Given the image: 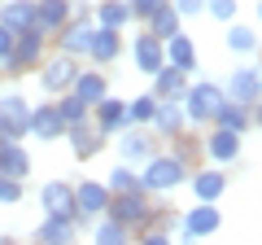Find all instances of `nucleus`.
Returning <instances> with one entry per match:
<instances>
[{
    "label": "nucleus",
    "mask_w": 262,
    "mask_h": 245,
    "mask_svg": "<svg viewBox=\"0 0 262 245\" xmlns=\"http://www.w3.org/2000/svg\"><path fill=\"white\" fill-rule=\"evenodd\" d=\"M188 184V162L179 158V153H158L153 149L149 158H144V171H140V189L149 193V197H158V193H175Z\"/></svg>",
    "instance_id": "obj_1"
},
{
    "label": "nucleus",
    "mask_w": 262,
    "mask_h": 245,
    "mask_svg": "<svg viewBox=\"0 0 262 245\" xmlns=\"http://www.w3.org/2000/svg\"><path fill=\"white\" fill-rule=\"evenodd\" d=\"M219 101H223V84H214V79L188 84V88H184V96H179V105H184V118H188V127H210V118H214Z\"/></svg>",
    "instance_id": "obj_2"
},
{
    "label": "nucleus",
    "mask_w": 262,
    "mask_h": 245,
    "mask_svg": "<svg viewBox=\"0 0 262 245\" xmlns=\"http://www.w3.org/2000/svg\"><path fill=\"white\" fill-rule=\"evenodd\" d=\"M105 215H114L118 223H127L131 232H136V228H149L153 219H158V206L149 201V193H144V189H136V193H110Z\"/></svg>",
    "instance_id": "obj_3"
},
{
    "label": "nucleus",
    "mask_w": 262,
    "mask_h": 245,
    "mask_svg": "<svg viewBox=\"0 0 262 245\" xmlns=\"http://www.w3.org/2000/svg\"><path fill=\"white\" fill-rule=\"evenodd\" d=\"M44 57H48V35L31 27V31H18V39H13L9 57L0 62V70H9V75H22V70H35Z\"/></svg>",
    "instance_id": "obj_4"
},
{
    "label": "nucleus",
    "mask_w": 262,
    "mask_h": 245,
    "mask_svg": "<svg viewBox=\"0 0 262 245\" xmlns=\"http://www.w3.org/2000/svg\"><path fill=\"white\" fill-rule=\"evenodd\" d=\"M219 228H223V215H219L214 201H196V206H188L184 215H179V236H184V241H206Z\"/></svg>",
    "instance_id": "obj_5"
},
{
    "label": "nucleus",
    "mask_w": 262,
    "mask_h": 245,
    "mask_svg": "<svg viewBox=\"0 0 262 245\" xmlns=\"http://www.w3.org/2000/svg\"><path fill=\"white\" fill-rule=\"evenodd\" d=\"M92 31H96L92 9H83V13H70V22H66V27L57 31V48H61V53H70V57H88Z\"/></svg>",
    "instance_id": "obj_6"
},
{
    "label": "nucleus",
    "mask_w": 262,
    "mask_h": 245,
    "mask_svg": "<svg viewBox=\"0 0 262 245\" xmlns=\"http://www.w3.org/2000/svg\"><path fill=\"white\" fill-rule=\"evenodd\" d=\"M79 57H70V53H57V57H44L39 62V88L44 92H70V84H75V75H79V66H75Z\"/></svg>",
    "instance_id": "obj_7"
},
{
    "label": "nucleus",
    "mask_w": 262,
    "mask_h": 245,
    "mask_svg": "<svg viewBox=\"0 0 262 245\" xmlns=\"http://www.w3.org/2000/svg\"><path fill=\"white\" fill-rule=\"evenodd\" d=\"M31 118V101L22 92H0V136L5 140H22Z\"/></svg>",
    "instance_id": "obj_8"
},
{
    "label": "nucleus",
    "mask_w": 262,
    "mask_h": 245,
    "mask_svg": "<svg viewBox=\"0 0 262 245\" xmlns=\"http://www.w3.org/2000/svg\"><path fill=\"white\" fill-rule=\"evenodd\" d=\"M223 96L236 105H253L262 96V66H236L223 84Z\"/></svg>",
    "instance_id": "obj_9"
},
{
    "label": "nucleus",
    "mask_w": 262,
    "mask_h": 245,
    "mask_svg": "<svg viewBox=\"0 0 262 245\" xmlns=\"http://www.w3.org/2000/svg\"><path fill=\"white\" fill-rule=\"evenodd\" d=\"M27 136H35V140H48V145L66 136V118L57 114V101H39V105H31Z\"/></svg>",
    "instance_id": "obj_10"
},
{
    "label": "nucleus",
    "mask_w": 262,
    "mask_h": 245,
    "mask_svg": "<svg viewBox=\"0 0 262 245\" xmlns=\"http://www.w3.org/2000/svg\"><path fill=\"white\" fill-rule=\"evenodd\" d=\"M127 122H131V118H127V101H118V96L105 92L101 101L92 105V127H96L101 136H118Z\"/></svg>",
    "instance_id": "obj_11"
},
{
    "label": "nucleus",
    "mask_w": 262,
    "mask_h": 245,
    "mask_svg": "<svg viewBox=\"0 0 262 245\" xmlns=\"http://www.w3.org/2000/svg\"><path fill=\"white\" fill-rule=\"evenodd\" d=\"M105 206H110L105 179H83V184H75V210H79L83 223H92L96 215H105Z\"/></svg>",
    "instance_id": "obj_12"
},
{
    "label": "nucleus",
    "mask_w": 262,
    "mask_h": 245,
    "mask_svg": "<svg viewBox=\"0 0 262 245\" xmlns=\"http://www.w3.org/2000/svg\"><path fill=\"white\" fill-rule=\"evenodd\" d=\"M79 219L75 215H53V210H44V223L35 228V241H44V245H70L79 236Z\"/></svg>",
    "instance_id": "obj_13"
},
{
    "label": "nucleus",
    "mask_w": 262,
    "mask_h": 245,
    "mask_svg": "<svg viewBox=\"0 0 262 245\" xmlns=\"http://www.w3.org/2000/svg\"><path fill=\"white\" fill-rule=\"evenodd\" d=\"M149 127H153V136L179 140V136H184V127H188V118H184V105H179V101H158V105H153V118H149Z\"/></svg>",
    "instance_id": "obj_14"
},
{
    "label": "nucleus",
    "mask_w": 262,
    "mask_h": 245,
    "mask_svg": "<svg viewBox=\"0 0 262 245\" xmlns=\"http://www.w3.org/2000/svg\"><path fill=\"white\" fill-rule=\"evenodd\" d=\"M118 57H122V31L96 27L92 31V44H88V62H92V66H114Z\"/></svg>",
    "instance_id": "obj_15"
},
{
    "label": "nucleus",
    "mask_w": 262,
    "mask_h": 245,
    "mask_svg": "<svg viewBox=\"0 0 262 245\" xmlns=\"http://www.w3.org/2000/svg\"><path fill=\"white\" fill-rule=\"evenodd\" d=\"M241 132H227V127H214V132L206 136V158L214 162V167H232L236 158H241Z\"/></svg>",
    "instance_id": "obj_16"
},
{
    "label": "nucleus",
    "mask_w": 262,
    "mask_h": 245,
    "mask_svg": "<svg viewBox=\"0 0 262 245\" xmlns=\"http://www.w3.org/2000/svg\"><path fill=\"white\" fill-rule=\"evenodd\" d=\"M131 62H136V70H140V75H153V70L166 62V48H162V39L153 35V31L136 35V39H131Z\"/></svg>",
    "instance_id": "obj_17"
},
{
    "label": "nucleus",
    "mask_w": 262,
    "mask_h": 245,
    "mask_svg": "<svg viewBox=\"0 0 262 245\" xmlns=\"http://www.w3.org/2000/svg\"><path fill=\"white\" fill-rule=\"evenodd\" d=\"M61 140H70V149H75V158H96V153L110 145V136H101L92 127V118L88 122H75V127H66V136Z\"/></svg>",
    "instance_id": "obj_18"
},
{
    "label": "nucleus",
    "mask_w": 262,
    "mask_h": 245,
    "mask_svg": "<svg viewBox=\"0 0 262 245\" xmlns=\"http://www.w3.org/2000/svg\"><path fill=\"white\" fill-rule=\"evenodd\" d=\"M70 13H75V0H35V31L57 35L70 22Z\"/></svg>",
    "instance_id": "obj_19"
},
{
    "label": "nucleus",
    "mask_w": 262,
    "mask_h": 245,
    "mask_svg": "<svg viewBox=\"0 0 262 245\" xmlns=\"http://www.w3.org/2000/svg\"><path fill=\"white\" fill-rule=\"evenodd\" d=\"M39 206L53 210V215H75L79 219V210H75V184H66V179H48L44 189H39ZM79 223H83V219H79Z\"/></svg>",
    "instance_id": "obj_20"
},
{
    "label": "nucleus",
    "mask_w": 262,
    "mask_h": 245,
    "mask_svg": "<svg viewBox=\"0 0 262 245\" xmlns=\"http://www.w3.org/2000/svg\"><path fill=\"white\" fill-rule=\"evenodd\" d=\"M118 153H122V162H144L153 153V136L144 132L140 122H127L118 132Z\"/></svg>",
    "instance_id": "obj_21"
},
{
    "label": "nucleus",
    "mask_w": 262,
    "mask_h": 245,
    "mask_svg": "<svg viewBox=\"0 0 262 245\" xmlns=\"http://www.w3.org/2000/svg\"><path fill=\"white\" fill-rule=\"evenodd\" d=\"M162 48H166V66H175V70H184V75H192L196 70V62H201V53H196V44L184 35V31H175L170 39H162Z\"/></svg>",
    "instance_id": "obj_22"
},
{
    "label": "nucleus",
    "mask_w": 262,
    "mask_h": 245,
    "mask_svg": "<svg viewBox=\"0 0 262 245\" xmlns=\"http://www.w3.org/2000/svg\"><path fill=\"white\" fill-rule=\"evenodd\" d=\"M188 184H192V197H196V201H219V197L227 193V171H223V167L192 171V175H188Z\"/></svg>",
    "instance_id": "obj_23"
},
{
    "label": "nucleus",
    "mask_w": 262,
    "mask_h": 245,
    "mask_svg": "<svg viewBox=\"0 0 262 245\" xmlns=\"http://www.w3.org/2000/svg\"><path fill=\"white\" fill-rule=\"evenodd\" d=\"M149 84H153V96H158V101H179V96H184V88H188V75L162 62V66L149 75Z\"/></svg>",
    "instance_id": "obj_24"
},
{
    "label": "nucleus",
    "mask_w": 262,
    "mask_h": 245,
    "mask_svg": "<svg viewBox=\"0 0 262 245\" xmlns=\"http://www.w3.org/2000/svg\"><path fill=\"white\" fill-rule=\"evenodd\" d=\"M0 22L18 35L35 27V0H0Z\"/></svg>",
    "instance_id": "obj_25"
},
{
    "label": "nucleus",
    "mask_w": 262,
    "mask_h": 245,
    "mask_svg": "<svg viewBox=\"0 0 262 245\" xmlns=\"http://www.w3.org/2000/svg\"><path fill=\"white\" fill-rule=\"evenodd\" d=\"M0 175H13V179L31 175V153L18 140H0Z\"/></svg>",
    "instance_id": "obj_26"
},
{
    "label": "nucleus",
    "mask_w": 262,
    "mask_h": 245,
    "mask_svg": "<svg viewBox=\"0 0 262 245\" xmlns=\"http://www.w3.org/2000/svg\"><path fill=\"white\" fill-rule=\"evenodd\" d=\"M210 122H214V127H227V132H241V136H245V132H249V105H236V101H227V96H223Z\"/></svg>",
    "instance_id": "obj_27"
},
{
    "label": "nucleus",
    "mask_w": 262,
    "mask_h": 245,
    "mask_svg": "<svg viewBox=\"0 0 262 245\" xmlns=\"http://www.w3.org/2000/svg\"><path fill=\"white\" fill-rule=\"evenodd\" d=\"M70 92H75V96H83L88 105H96L105 92H110V79H105L101 70H79V75H75V84H70Z\"/></svg>",
    "instance_id": "obj_28"
},
{
    "label": "nucleus",
    "mask_w": 262,
    "mask_h": 245,
    "mask_svg": "<svg viewBox=\"0 0 262 245\" xmlns=\"http://www.w3.org/2000/svg\"><path fill=\"white\" fill-rule=\"evenodd\" d=\"M92 241L96 245H122V241H131V228L118 223L114 215H96L92 219Z\"/></svg>",
    "instance_id": "obj_29"
},
{
    "label": "nucleus",
    "mask_w": 262,
    "mask_h": 245,
    "mask_svg": "<svg viewBox=\"0 0 262 245\" xmlns=\"http://www.w3.org/2000/svg\"><path fill=\"white\" fill-rule=\"evenodd\" d=\"M92 22H96V27L122 31V27L131 22V5H127V0H101V5L92 9Z\"/></svg>",
    "instance_id": "obj_30"
},
{
    "label": "nucleus",
    "mask_w": 262,
    "mask_h": 245,
    "mask_svg": "<svg viewBox=\"0 0 262 245\" xmlns=\"http://www.w3.org/2000/svg\"><path fill=\"white\" fill-rule=\"evenodd\" d=\"M57 114L66 118V127H75V122H88L92 118V105L75 92H57Z\"/></svg>",
    "instance_id": "obj_31"
},
{
    "label": "nucleus",
    "mask_w": 262,
    "mask_h": 245,
    "mask_svg": "<svg viewBox=\"0 0 262 245\" xmlns=\"http://www.w3.org/2000/svg\"><path fill=\"white\" fill-rule=\"evenodd\" d=\"M227 48L232 53H241V57H249V53H258V31L253 27H245V22H227Z\"/></svg>",
    "instance_id": "obj_32"
},
{
    "label": "nucleus",
    "mask_w": 262,
    "mask_h": 245,
    "mask_svg": "<svg viewBox=\"0 0 262 245\" xmlns=\"http://www.w3.org/2000/svg\"><path fill=\"white\" fill-rule=\"evenodd\" d=\"M149 31H153V35H158V39H170V35H175V31H184V18H179V13L170 9V0H166V5H162L158 13H153V18H149Z\"/></svg>",
    "instance_id": "obj_33"
},
{
    "label": "nucleus",
    "mask_w": 262,
    "mask_h": 245,
    "mask_svg": "<svg viewBox=\"0 0 262 245\" xmlns=\"http://www.w3.org/2000/svg\"><path fill=\"white\" fill-rule=\"evenodd\" d=\"M105 189L110 193H136L140 189V171H131V162H118V167L105 175Z\"/></svg>",
    "instance_id": "obj_34"
},
{
    "label": "nucleus",
    "mask_w": 262,
    "mask_h": 245,
    "mask_svg": "<svg viewBox=\"0 0 262 245\" xmlns=\"http://www.w3.org/2000/svg\"><path fill=\"white\" fill-rule=\"evenodd\" d=\"M153 105H158V96H153V92H144V96H131V101H127V118H131V122H140V127H149V118H153Z\"/></svg>",
    "instance_id": "obj_35"
},
{
    "label": "nucleus",
    "mask_w": 262,
    "mask_h": 245,
    "mask_svg": "<svg viewBox=\"0 0 262 245\" xmlns=\"http://www.w3.org/2000/svg\"><path fill=\"white\" fill-rule=\"evenodd\" d=\"M0 206H22V179L0 175Z\"/></svg>",
    "instance_id": "obj_36"
},
{
    "label": "nucleus",
    "mask_w": 262,
    "mask_h": 245,
    "mask_svg": "<svg viewBox=\"0 0 262 245\" xmlns=\"http://www.w3.org/2000/svg\"><path fill=\"white\" fill-rule=\"evenodd\" d=\"M236 9H241L236 0H206V13H210V18H219V22H232Z\"/></svg>",
    "instance_id": "obj_37"
},
{
    "label": "nucleus",
    "mask_w": 262,
    "mask_h": 245,
    "mask_svg": "<svg viewBox=\"0 0 262 245\" xmlns=\"http://www.w3.org/2000/svg\"><path fill=\"white\" fill-rule=\"evenodd\" d=\"M131 5V18H140V22H149L153 13L162 9V5H166V0H127Z\"/></svg>",
    "instance_id": "obj_38"
},
{
    "label": "nucleus",
    "mask_w": 262,
    "mask_h": 245,
    "mask_svg": "<svg viewBox=\"0 0 262 245\" xmlns=\"http://www.w3.org/2000/svg\"><path fill=\"white\" fill-rule=\"evenodd\" d=\"M170 9L179 18H196V13H206V0H170Z\"/></svg>",
    "instance_id": "obj_39"
},
{
    "label": "nucleus",
    "mask_w": 262,
    "mask_h": 245,
    "mask_svg": "<svg viewBox=\"0 0 262 245\" xmlns=\"http://www.w3.org/2000/svg\"><path fill=\"white\" fill-rule=\"evenodd\" d=\"M13 39H18V35H13V31L5 27V22H0V62H5V57H9V48H13Z\"/></svg>",
    "instance_id": "obj_40"
},
{
    "label": "nucleus",
    "mask_w": 262,
    "mask_h": 245,
    "mask_svg": "<svg viewBox=\"0 0 262 245\" xmlns=\"http://www.w3.org/2000/svg\"><path fill=\"white\" fill-rule=\"evenodd\" d=\"M249 122H258V127H262V96L249 105Z\"/></svg>",
    "instance_id": "obj_41"
},
{
    "label": "nucleus",
    "mask_w": 262,
    "mask_h": 245,
    "mask_svg": "<svg viewBox=\"0 0 262 245\" xmlns=\"http://www.w3.org/2000/svg\"><path fill=\"white\" fill-rule=\"evenodd\" d=\"M258 22H262V0H258Z\"/></svg>",
    "instance_id": "obj_42"
}]
</instances>
